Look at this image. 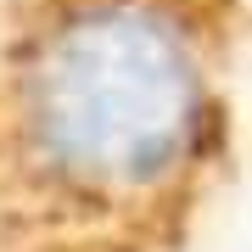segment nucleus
Wrapping results in <instances>:
<instances>
[{
	"mask_svg": "<svg viewBox=\"0 0 252 252\" xmlns=\"http://www.w3.org/2000/svg\"><path fill=\"white\" fill-rule=\"evenodd\" d=\"M230 0H0V252H174L230 140Z\"/></svg>",
	"mask_w": 252,
	"mask_h": 252,
	"instance_id": "nucleus-1",
	"label": "nucleus"
}]
</instances>
